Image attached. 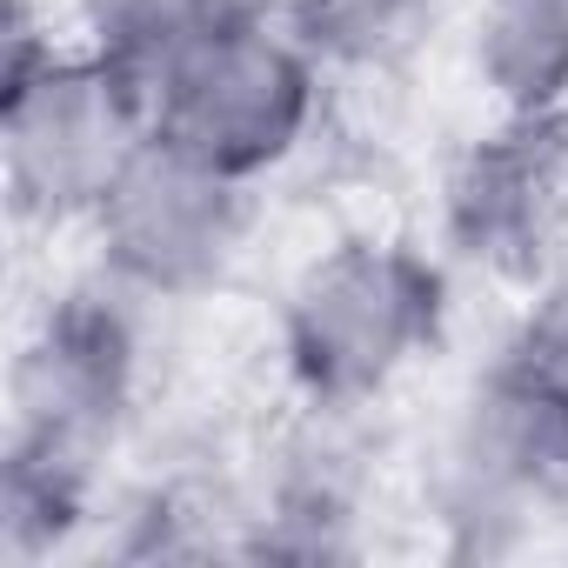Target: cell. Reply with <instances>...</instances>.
Listing matches in <instances>:
<instances>
[{
	"instance_id": "1",
	"label": "cell",
	"mask_w": 568,
	"mask_h": 568,
	"mask_svg": "<svg viewBox=\"0 0 568 568\" xmlns=\"http://www.w3.org/2000/svg\"><path fill=\"white\" fill-rule=\"evenodd\" d=\"M141 295L94 267V281L48 302L34 335L21 342L8 382V555L54 548L68 528L94 515L101 462L114 455L134 388H141Z\"/></svg>"
},
{
	"instance_id": "2",
	"label": "cell",
	"mask_w": 568,
	"mask_h": 568,
	"mask_svg": "<svg viewBox=\"0 0 568 568\" xmlns=\"http://www.w3.org/2000/svg\"><path fill=\"white\" fill-rule=\"evenodd\" d=\"M448 322V261L415 234L355 227L288 274L274 302V355L302 408L362 415L442 355Z\"/></svg>"
},
{
	"instance_id": "3",
	"label": "cell",
	"mask_w": 568,
	"mask_h": 568,
	"mask_svg": "<svg viewBox=\"0 0 568 568\" xmlns=\"http://www.w3.org/2000/svg\"><path fill=\"white\" fill-rule=\"evenodd\" d=\"M148 134V94L101 41H54L28 21V8H14L0 88V187L21 227H88Z\"/></svg>"
},
{
	"instance_id": "4",
	"label": "cell",
	"mask_w": 568,
	"mask_h": 568,
	"mask_svg": "<svg viewBox=\"0 0 568 568\" xmlns=\"http://www.w3.org/2000/svg\"><path fill=\"white\" fill-rule=\"evenodd\" d=\"M422 501L455 555H508L568 521V388L501 342L448 408Z\"/></svg>"
},
{
	"instance_id": "5",
	"label": "cell",
	"mask_w": 568,
	"mask_h": 568,
	"mask_svg": "<svg viewBox=\"0 0 568 568\" xmlns=\"http://www.w3.org/2000/svg\"><path fill=\"white\" fill-rule=\"evenodd\" d=\"M141 94L161 141L261 187L315 141L328 68L281 21H234L154 61Z\"/></svg>"
},
{
	"instance_id": "6",
	"label": "cell",
	"mask_w": 568,
	"mask_h": 568,
	"mask_svg": "<svg viewBox=\"0 0 568 568\" xmlns=\"http://www.w3.org/2000/svg\"><path fill=\"white\" fill-rule=\"evenodd\" d=\"M261 221V187L234 181L174 141L148 134L121 181L101 194L94 221V267L141 302H207L247 261Z\"/></svg>"
},
{
	"instance_id": "7",
	"label": "cell",
	"mask_w": 568,
	"mask_h": 568,
	"mask_svg": "<svg viewBox=\"0 0 568 568\" xmlns=\"http://www.w3.org/2000/svg\"><path fill=\"white\" fill-rule=\"evenodd\" d=\"M442 241L455 261L528 295L568 274V108L495 114V128L455 154Z\"/></svg>"
},
{
	"instance_id": "8",
	"label": "cell",
	"mask_w": 568,
	"mask_h": 568,
	"mask_svg": "<svg viewBox=\"0 0 568 568\" xmlns=\"http://www.w3.org/2000/svg\"><path fill=\"white\" fill-rule=\"evenodd\" d=\"M468 68L495 114L568 108V0H475Z\"/></svg>"
},
{
	"instance_id": "9",
	"label": "cell",
	"mask_w": 568,
	"mask_h": 568,
	"mask_svg": "<svg viewBox=\"0 0 568 568\" xmlns=\"http://www.w3.org/2000/svg\"><path fill=\"white\" fill-rule=\"evenodd\" d=\"M234 21H281V0H94L88 41H101L141 81L174 48L214 34V28H234Z\"/></svg>"
},
{
	"instance_id": "10",
	"label": "cell",
	"mask_w": 568,
	"mask_h": 568,
	"mask_svg": "<svg viewBox=\"0 0 568 568\" xmlns=\"http://www.w3.org/2000/svg\"><path fill=\"white\" fill-rule=\"evenodd\" d=\"M422 8L428 0H281V28L308 41L322 68H368L415 34Z\"/></svg>"
},
{
	"instance_id": "11",
	"label": "cell",
	"mask_w": 568,
	"mask_h": 568,
	"mask_svg": "<svg viewBox=\"0 0 568 568\" xmlns=\"http://www.w3.org/2000/svg\"><path fill=\"white\" fill-rule=\"evenodd\" d=\"M508 348H521L541 375H555V382L568 388V274L528 295V308H521V322H515Z\"/></svg>"
}]
</instances>
